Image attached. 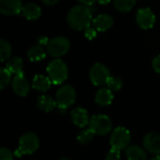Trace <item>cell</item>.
<instances>
[{
    "instance_id": "25",
    "label": "cell",
    "mask_w": 160,
    "mask_h": 160,
    "mask_svg": "<svg viewBox=\"0 0 160 160\" xmlns=\"http://www.w3.org/2000/svg\"><path fill=\"white\" fill-rule=\"evenodd\" d=\"M11 74L12 73L6 68H2L0 69V89L1 90H4L6 87H8L10 82H12Z\"/></svg>"
},
{
    "instance_id": "14",
    "label": "cell",
    "mask_w": 160,
    "mask_h": 160,
    "mask_svg": "<svg viewBox=\"0 0 160 160\" xmlns=\"http://www.w3.org/2000/svg\"><path fill=\"white\" fill-rule=\"evenodd\" d=\"M92 23L98 32H105L112 27L113 18L109 14H99L93 19Z\"/></svg>"
},
{
    "instance_id": "10",
    "label": "cell",
    "mask_w": 160,
    "mask_h": 160,
    "mask_svg": "<svg viewBox=\"0 0 160 160\" xmlns=\"http://www.w3.org/2000/svg\"><path fill=\"white\" fill-rule=\"evenodd\" d=\"M12 90L15 94H17L20 97H25L29 93L30 90V84L28 80L25 78L23 72L17 74L14 76L11 82Z\"/></svg>"
},
{
    "instance_id": "5",
    "label": "cell",
    "mask_w": 160,
    "mask_h": 160,
    "mask_svg": "<svg viewBox=\"0 0 160 160\" xmlns=\"http://www.w3.org/2000/svg\"><path fill=\"white\" fill-rule=\"evenodd\" d=\"M55 100H56L58 109L67 110L76 100L75 89L69 84H65V85L60 86V88H58L56 92Z\"/></svg>"
},
{
    "instance_id": "3",
    "label": "cell",
    "mask_w": 160,
    "mask_h": 160,
    "mask_svg": "<svg viewBox=\"0 0 160 160\" xmlns=\"http://www.w3.org/2000/svg\"><path fill=\"white\" fill-rule=\"evenodd\" d=\"M39 146L38 136L33 132L24 133L19 141V147L15 151V156L20 158L22 155L34 154Z\"/></svg>"
},
{
    "instance_id": "15",
    "label": "cell",
    "mask_w": 160,
    "mask_h": 160,
    "mask_svg": "<svg viewBox=\"0 0 160 160\" xmlns=\"http://www.w3.org/2000/svg\"><path fill=\"white\" fill-rule=\"evenodd\" d=\"M22 14L25 19L29 21H35L40 17L41 8L38 5L35 3H27L22 7Z\"/></svg>"
},
{
    "instance_id": "2",
    "label": "cell",
    "mask_w": 160,
    "mask_h": 160,
    "mask_svg": "<svg viewBox=\"0 0 160 160\" xmlns=\"http://www.w3.org/2000/svg\"><path fill=\"white\" fill-rule=\"evenodd\" d=\"M47 73L53 84H61L68 79V65L63 60L55 58L48 64Z\"/></svg>"
},
{
    "instance_id": "11",
    "label": "cell",
    "mask_w": 160,
    "mask_h": 160,
    "mask_svg": "<svg viewBox=\"0 0 160 160\" xmlns=\"http://www.w3.org/2000/svg\"><path fill=\"white\" fill-rule=\"evenodd\" d=\"M22 0H0V12L5 16H13L22 13Z\"/></svg>"
},
{
    "instance_id": "34",
    "label": "cell",
    "mask_w": 160,
    "mask_h": 160,
    "mask_svg": "<svg viewBox=\"0 0 160 160\" xmlns=\"http://www.w3.org/2000/svg\"><path fill=\"white\" fill-rule=\"evenodd\" d=\"M112 0H97V2L100 5H107L111 2Z\"/></svg>"
},
{
    "instance_id": "18",
    "label": "cell",
    "mask_w": 160,
    "mask_h": 160,
    "mask_svg": "<svg viewBox=\"0 0 160 160\" xmlns=\"http://www.w3.org/2000/svg\"><path fill=\"white\" fill-rule=\"evenodd\" d=\"M113 100V94L110 88H100L95 97V101L99 106H108Z\"/></svg>"
},
{
    "instance_id": "13",
    "label": "cell",
    "mask_w": 160,
    "mask_h": 160,
    "mask_svg": "<svg viewBox=\"0 0 160 160\" xmlns=\"http://www.w3.org/2000/svg\"><path fill=\"white\" fill-rule=\"evenodd\" d=\"M70 117L73 124L79 128H84L89 124L88 112L85 109L82 107L74 108L70 112Z\"/></svg>"
},
{
    "instance_id": "36",
    "label": "cell",
    "mask_w": 160,
    "mask_h": 160,
    "mask_svg": "<svg viewBox=\"0 0 160 160\" xmlns=\"http://www.w3.org/2000/svg\"><path fill=\"white\" fill-rule=\"evenodd\" d=\"M59 160H70V159H68V158H61V159Z\"/></svg>"
},
{
    "instance_id": "4",
    "label": "cell",
    "mask_w": 160,
    "mask_h": 160,
    "mask_svg": "<svg viewBox=\"0 0 160 160\" xmlns=\"http://www.w3.org/2000/svg\"><path fill=\"white\" fill-rule=\"evenodd\" d=\"M70 48V41L68 38L63 36L55 37L48 42L46 52L52 57L59 58L65 55Z\"/></svg>"
},
{
    "instance_id": "28",
    "label": "cell",
    "mask_w": 160,
    "mask_h": 160,
    "mask_svg": "<svg viewBox=\"0 0 160 160\" xmlns=\"http://www.w3.org/2000/svg\"><path fill=\"white\" fill-rule=\"evenodd\" d=\"M121 159V154H120V150L112 148L107 156H106V160H120Z\"/></svg>"
},
{
    "instance_id": "7",
    "label": "cell",
    "mask_w": 160,
    "mask_h": 160,
    "mask_svg": "<svg viewBox=\"0 0 160 160\" xmlns=\"http://www.w3.org/2000/svg\"><path fill=\"white\" fill-rule=\"evenodd\" d=\"M131 141V135L128 129L125 128H117L111 135L110 143L112 148L123 150L128 148Z\"/></svg>"
},
{
    "instance_id": "26",
    "label": "cell",
    "mask_w": 160,
    "mask_h": 160,
    "mask_svg": "<svg viewBox=\"0 0 160 160\" xmlns=\"http://www.w3.org/2000/svg\"><path fill=\"white\" fill-rule=\"evenodd\" d=\"M107 86L112 91H119L123 87V81L121 78L116 76H110L107 82Z\"/></svg>"
},
{
    "instance_id": "12",
    "label": "cell",
    "mask_w": 160,
    "mask_h": 160,
    "mask_svg": "<svg viewBox=\"0 0 160 160\" xmlns=\"http://www.w3.org/2000/svg\"><path fill=\"white\" fill-rule=\"evenodd\" d=\"M142 144L144 146V148L158 156L160 155V135L158 133H155V132H150V133H147L143 140H142Z\"/></svg>"
},
{
    "instance_id": "1",
    "label": "cell",
    "mask_w": 160,
    "mask_h": 160,
    "mask_svg": "<svg viewBox=\"0 0 160 160\" xmlns=\"http://www.w3.org/2000/svg\"><path fill=\"white\" fill-rule=\"evenodd\" d=\"M91 8L82 4L72 7L67 16V22L69 27L73 30L82 31L90 26L92 22Z\"/></svg>"
},
{
    "instance_id": "33",
    "label": "cell",
    "mask_w": 160,
    "mask_h": 160,
    "mask_svg": "<svg viewBox=\"0 0 160 160\" xmlns=\"http://www.w3.org/2000/svg\"><path fill=\"white\" fill-rule=\"evenodd\" d=\"M41 1L48 6H52V5H55L56 3L59 2V0H41Z\"/></svg>"
},
{
    "instance_id": "24",
    "label": "cell",
    "mask_w": 160,
    "mask_h": 160,
    "mask_svg": "<svg viewBox=\"0 0 160 160\" xmlns=\"http://www.w3.org/2000/svg\"><path fill=\"white\" fill-rule=\"evenodd\" d=\"M95 135H96L95 132L89 128L84 129L82 132H80V134L77 137V141L80 144L85 145V144H88L94 139Z\"/></svg>"
},
{
    "instance_id": "8",
    "label": "cell",
    "mask_w": 160,
    "mask_h": 160,
    "mask_svg": "<svg viewBox=\"0 0 160 160\" xmlns=\"http://www.w3.org/2000/svg\"><path fill=\"white\" fill-rule=\"evenodd\" d=\"M110 76L111 73L109 68L101 63L94 64L89 71L90 80L96 86H101L106 84Z\"/></svg>"
},
{
    "instance_id": "31",
    "label": "cell",
    "mask_w": 160,
    "mask_h": 160,
    "mask_svg": "<svg viewBox=\"0 0 160 160\" xmlns=\"http://www.w3.org/2000/svg\"><path fill=\"white\" fill-rule=\"evenodd\" d=\"M50 41V39L47 38V37H44V36H41L38 38V43L41 46H47L48 42Z\"/></svg>"
},
{
    "instance_id": "35",
    "label": "cell",
    "mask_w": 160,
    "mask_h": 160,
    "mask_svg": "<svg viewBox=\"0 0 160 160\" xmlns=\"http://www.w3.org/2000/svg\"><path fill=\"white\" fill-rule=\"evenodd\" d=\"M152 160H160V155H158V156H156L155 158H153Z\"/></svg>"
},
{
    "instance_id": "32",
    "label": "cell",
    "mask_w": 160,
    "mask_h": 160,
    "mask_svg": "<svg viewBox=\"0 0 160 160\" xmlns=\"http://www.w3.org/2000/svg\"><path fill=\"white\" fill-rule=\"evenodd\" d=\"M81 4L82 5H85V6H88V7H91L94 5V3L97 1V0H78Z\"/></svg>"
},
{
    "instance_id": "9",
    "label": "cell",
    "mask_w": 160,
    "mask_h": 160,
    "mask_svg": "<svg viewBox=\"0 0 160 160\" xmlns=\"http://www.w3.org/2000/svg\"><path fill=\"white\" fill-rule=\"evenodd\" d=\"M136 22L142 29H151L155 25L156 15L150 8H142L137 11Z\"/></svg>"
},
{
    "instance_id": "17",
    "label": "cell",
    "mask_w": 160,
    "mask_h": 160,
    "mask_svg": "<svg viewBox=\"0 0 160 160\" xmlns=\"http://www.w3.org/2000/svg\"><path fill=\"white\" fill-rule=\"evenodd\" d=\"M37 106L39 110L45 112H50L57 107V104H56V100L53 99L51 96L42 95L38 98Z\"/></svg>"
},
{
    "instance_id": "20",
    "label": "cell",
    "mask_w": 160,
    "mask_h": 160,
    "mask_svg": "<svg viewBox=\"0 0 160 160\" xmlns=\"http://www.w3.org/2000/svg\"><path fill=\"white\" fill-rule=\"evenodd\" d=\"M27 58L31 62H39L46 58V52L41 45H35L27 51Z\"/></svg>"
},
{
    "instance_id": "16",
    "label": "cell",
    "mask_w": 160,
    "mask_h": 160,
    "mask_svg": "<svg viewBox=\"0 0 160 160\" xmlns=\"http://www.w3.org/2000/svg\"><path fill=\"white\" fill-rule=\"evenodd\" d=\"M52 82L49 78V76H44L41 74L36 75L32 81V86L35 90L38 92H46L52 86Z\"/></svg>"
},
{
    "instance_id": "23",
    "label": "cell",
    "mask_w": 160,
    "mask_h": 160,
    "mask_svg": "<svg viewBox=\"0 0 160 160\" xmlns=\"http://www.w3.org/2000/svg\"><path fill=\"white\" fill-rule=\"evenodd\" d=\"M137 0H113L114 8L121 12L130 11L136 5Z\"/></svg>"
},
{
    "instance_id": "27",
    "label": "cell",
    "mask_w": 160,
    "mask_h": 160,
    "mask_svg": "<svg viewBox=\"0 0 160 160\" xmlns=\"http://www.w3.org/2000/svg\"><path fill=\"white\" fill-rule=\"evenodd\" d=\"M98 35V30L94 26H88L86 29H84V37L89 39L93 40Z\"/></svg>"
},
{
    "instance_id": "19",
    "label": "cell",
    "mask_w": 160,
    "mask_h": 160,
    "mask_svg": "<svg viewBox=\"0 0 160 160\" xmlns=\"http://www.w3.org/2000/svg\"><path fill=\"white\" fill-rule=\"evenodd\" d=\"M126 156L128 160H147L146 152L138 145H131L126 149Z\"/></svg>"
},
{
    "instance_id": "30",
    "label": "cell",
    "mask_w": 160,
    "mask_h": 160,
    "mask_svg": "<svg viewBox=\"0 0 160 160\" xmlns=\"http://www.w3.org/2000/svg\"><path fill=\"white\" fill-rule=\"evenodd\" d=\"M152 65H153L154 70H155L157 73H159L160 74V54L159 55H158V56H156V57L153 59Z\"/></svg>"
},
{
    "instance_id": "22",
    "label": "cell",
    "mask_w": 160,
    "mask_h": 160,
    "mask_svg": "<svg viewBox=\"0 0 160 160\" xmlns=\"http://www.w3.org/2000/svg\"><path fill=\"white\" fill-rule=\"evenodd\" d=\"M11 53H12V48H11L10 43L4 38L0 39V60H1V62H5V61H8V59H10Z\"/></svg>"
},
{
    "instance_id": "6",
    "label": "cell",
    "mask_w": 160,
    "mask_h": 160,
    "mask_svg": "<svg viewBox=\"0 0 160 160\" xmlns=\"http://www.w3.org/2000/svg\"><path fill=\"white\" fill-rule=\"evenodd\" d=\"M90 128L96 135L104 136L112 131V123L110 117L105 114L94 115L90 119Z\"/></svg>"
},
{
    "instance_id": "21",
    "label": "cell",
    "mask_w": 160,
    "mask_h": 160,
    "mask_svg": "<svg viewBox=\"0 0 160 160\" xmlns=\"http://www.w3.org/2000/svg\"><path fill=\"white\" fill-rule=\"evenodd\" d=\"M22 68H23L22 59L18 56L8 59L7 62V65H6V68H8L12 74H15V75L22 73Z\"/></svg>"
},
{
    "instance_id": "29",
    "label": "cell",
    "mask_w": 160,
    "mask_h": 160,
    "mask_svg": "<svg viewBox=\"0 0 160 160\" xmlns=\"http://www.w3.org/2000/svg\"><path fill=\"white\" fill-rule=\"evenodd\" d=\"M0 160H14L13 154L8 149L3 147L0 149Z\"/></svg>"
}]
</instances>
